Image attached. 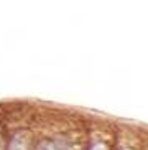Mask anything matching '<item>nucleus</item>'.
<instances>
[{
    "label": "nucleus",
    "mask_w": 148,
    "mask_h": 150,
    "mask_svg": "<svg viewBox=\"0 0 148 150\" xmlns=\"http://www.w3.org/2000/svg\"><path fill=\"white\" fill-rule=\"evenodd\" d=\"M92 150H107V147L104 144H96V145L92 147Z\"/></svg>",
    "instance_id": "nucleus-1"
},
{
    "label": "nucleus",
    "mask_w": 148,
    "mask_h": 150,
    "mask_svg": "<svg viewBox=\"0 0 148 150\" xmlns=\"http://www.w3.org/2000/svg\"><path fill=\"white\" fill-rule=\"evenodd\" d=\"M44 147H46V150H56L54 149V144H44Z\"/></svg>",
    "instance_id": "nucleus-2"
}]
</instances>
